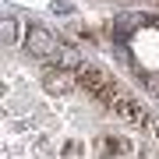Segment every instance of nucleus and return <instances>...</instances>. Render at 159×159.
<instances>
[{
  "label": "nucleus",
  "mask_w": 159,
  "mask_h": 159,
  "mask_svg": "<svg viewBox=\"0 0 159 159\" xmlns=\"http://www.w3.org/2000/svg\"><path fill=\"white\" fill-rule=\"evenodd\" d=\"M25 46H29V53H32V57H43V60L60 57V50H64V46L53 39L46 29H32V32H29V39H25Z\"/></svg>",
  "instance_id": "f257e3e1"
},
{
  "label": "nucleus",
  "mask_w": 159,
  "mask_h": 159,
  "mask_svg": "<svg viewBox=\"0 0 159 159\" xmlns=\"http://www.w3.org/2000/svg\"><path fill=\"white\" fill-rule=\"evenodd\" d=\"M46 89L50 92H71L74 89V81H78V74L74 71H64V67H57V71H46Z\"/></svg>",
  "instance_id": "f03ea898"
},
{
  "label": "nucleus",
  "mask_w": 159,
  "mask_h": 159,
  "mask_svg": "<svg viewBox=\"0 0 159 159\" xmlns=\"http://www.w3.org/2000/svg\"><path fill=\"white\" fill-rule=\"evenodd\" d=\"M156 29H159V18H156Z\"/></svg>",
  "instance_id": "7ed1b4c3"
}]
</instances>
